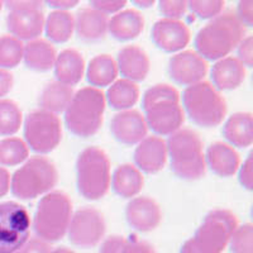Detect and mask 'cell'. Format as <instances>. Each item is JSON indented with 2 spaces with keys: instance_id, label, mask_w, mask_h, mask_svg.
I'll return each mask as SVG.
<instances>
[{
  "instance_id": "cell-1",
  "label": "cell",
  "mask_w": 253,
  "mask_h": 253,
  "mask_svg": "<svg viewBox=\"0 0 253 253\" xmlns=\"http://www.w3.org/2000/svg\"><path fill=\"white\" fill-rule=\"evenodd\" d=\"M246 27L232 12L220 13L198 32L196 53L204 60H221L245 38Z\"/></svg>"
},
{
  "instance_id": "cell-2",
  "label": "cell",
  "mask_w": 253,
  "mask_h": 253,
  "mask_svg": "<svg viewBox=\"0 0 253 253\" xmlns=\"http://www.w3.org/2000/svg\"><path fill=\"white\" fill-rule=\"evenodd\" d=\"M147 126L157 135H171L185 121L184 110L180 105V94L175 87L158 84L150 87L142 100Z\"/></svg>"
},
{
  "instance_id": "cell-3",
  "label": "cell",
  "mask_w": 253,
  "mask_h": 253,
  "mask_svg": "<svg viewBox=\"0 0 253 253\" xmlns=\"http://www.w3.org/2000/svg\"><path fill=\"white\" fill-rule=\"evenodd\" d=\"M105 95L96 87H83L74 94L65 110L67 129L80 138H89L98 133L103 124Z\"/></svg>"
},
{
  "instance_id": "cell-4",
  "label": "cell",
  "mask_w": 253,
  "mask_h": 253,
  "mask_svg": "<svg viewBox=\"0 0 253 253\" xmlns=\"http://www.w3.org/2000/svg\"><path fill=\"white\" fill-rule=\"evenodd\" d=\"M166 147L171 170L177 177L194 181L205 175L207 164L203 142L198 133L191 129H178L169 137Z\"/></svg>"
},
{
  "instance_id": "cell-5",
  "label": "cell",
  "mask_w": 253,
  "mask_h": 253,
  "mask_svg": "<svg viewBox=\"0 0 253 253\" xmlns=\"http://www.w3.org/2000/svg\"><path fill=\"white\" fill-rule=\"evenodd\" d=\"M72 216L71 200L61 191H51L41 199L33 218L37 238L46 243L65 237Z\"/></svg>"
},
{
  "instance_id": "cell-6",
  "label": "cell",
  "mask_w": 253,
  "mask_h": 253,
  "mask_svg": "<svg viewBox=\"0 0 253 253\" xmlns=\"http://www.w3.org/2000/svg\"><path fill=\"white\" fill-rule=\"evenodd\" d=\"M182 105L190 119L204 128L219 126L227 114L224 98L208 81L187 86L182 94Z\"/></svg>"
},
{
  "instance_id": "cell-7",
  "label": "cell",
  "mask_w": 253,
  "mask_h": 253,
  "mask_svg": "<svg viewBox=\"0 0 253 253\" xmlns=\"http://www.w3.org/2000/svg\"><path fill=\"white\" fill-rule=\"evenodd\" d=\"M79 193L87 200H99L110 186V161L99 147H87L76 161Z\"/></svg>"
},
{
  "instance_id": "cell-8",
  "label": "cell",
  "mask_w": 253,
  "mask_h": 253,
  "mask_svg": "<svg viewBox=\"0 0 253 253\" xmlns=\"http://www.w3.org/2000/svg\"><path fill=\"white\" fill-rule=\"evenodd\" d=\"M58 181V172L48 158L36 156L18 169L10 177L13 195L22 200H31L48 194Z\"/></svg>"
},
{
  "instance_id": "cell-9",
  "label": "cell",
  "mask_w": 253,
  "mask_h": 253,
  "mask_svg": "<svg viewBox=\"0 0 253 253\" xmlns=\"http://www.w3.org/2000/svg\"><path fill=\"white\" fill-rule=\"evenodd\" d=\"M237 227L238 220L232 211L225 209L213 210L205 216L191 241L200 253H221Z\"/></svg>"
},
{
  "instance_id": "cell-10",
  "label": "cell",
  "mask_w": 253,
  "mask_h": 253,
  "mask_svg": "<svg viewBox=\"0 0 253 253\" xmlns=\"http://www.w3.org/2000/svg\"><path fill=\"white\" fill-rule=\"evenodd\" d=\"M24 138L32 151L41 155L52 152L62 139L60 118L42 109L29 113L24 122Z\"/></svg>"
},
{
  "instance_id": "cell-11",
  "label": "cell",
  "mask_w": 253,
  "mask_h": 253,
  "mask_svg": "<svg viewBox=\"0 0 253 253\" xmlns=\"http://www.w3.org/2000/svg\"><path fill=\"white\" fill-rule=\"evenodd\" d=\"M32 221L24 207L0 203V253H14L29 241Z\"/></svg>"
},
{
  "instance_id": "cell-12",
  "label": "cell",
  "mask_w": 253,
  "mask_h": 253,
  "mask_svg": "<svg viewBox=\"0 0 253 253\" xmlns=\"http://www.w3.org/2000/svg\"><path fill=\"white\" fill-rule=\"evenodd\" d=\"M105 220L103 214L94 208L79 209L70 220L67 236L74 246L92 248L99 245L105 234Z\"/></svg>"
},
{
  "instance_id": "cell-13",
  "label": "cell",
  "mask_w": 253,
  "mask_h": 253,
  "mask_svg": "<svg viewBox=\"0 0 253 253\" xmlns=\"http://www.w3.org/2000/svg\"><path fill=\"white\" fill-rule=\"evenodd\" d=\"M208 63L194 51H184L172 56L169 61V74L178 85L191 86L204 80Z\"/></svg>"
},
{
  "instance_id": "cell-14",
  "label": "cell",
  "mask_w": 253,
  "mask_h": 253,
  "mask_svg": "<svg viewBox=\"0 0 253 253\" xmlns=\"http://www.w3.org/2000/svg\"><path fill=\"white\" fill-rule=\"evenodd\" d=\"M146 119L138 110H123L113 117L110 122V132L119 143L126 146L138 144L147 137Z\"/></svg>"
},
{
  "instance_id": "cell-15",
  "label": "cell",
  "mask_w": 253,
  "mask_h": 253,
  "mask_svg": "<svg viewBox=\"0 0 253 253\" xmlns=\"http://www.w3.org/2000/svg\"><path fill=\"white\" fill-rule=\"evenodd\" d=\"M152 41L160 49L169 53L181 51L189 44L190 31L181 20L160 19L152 27Z\"/></svg>"
},
{
  "instance_id": "cell-16",
  "label": "cell",
  "mask_w": 253,
  "mask_h": 253,
  "mask_svg": "<svg viewBox=\"0 0 253 253\" xmlns=\"http://www.w3.org/2000/svg\"><path fill=\"white\" fill-rule=\"evenodd\" d=\"M126 218L133 229L146 233L156 229L161 223L162 213L160 205L148 196H139L126 205Z\"/></svg>"
},
{
  "instance_id": "cell-17",
  "label": "cell",
  "mask_w": 253,
  "mask_h": 253,
  "mask_svg": "<svg viewBox=\"0 0 253 253\" xmlns=\"http://www.w3.org/2000/svg\"><path fill=\"white\" fill-rule=\"evenodd\" d=\"M44 15L42 9H19L9 12L6 27L13 37L18 40L33 41L42 35L44 28Z\"/></svg>"
},
{
  "instance_id": "cell-18",
  "label": "cell",
  "mask_w": 253,
  "mask_h": 253,
  "mask_svg": "<svg viewBox=\"0 0 253 253\" xmlns=\"http://www.w3.org/2000/svg\"><path fill=\"white\" fill-rule=\"evenodd\" d=\"M167 161L166 142L157 135L146 137L134 151V164L139 171L156 173L161 171Z\"/></svg>"
},
{
  "instance_id": "cell-19",
  "label": "cell",
  "mask_w": 253,
  "mask_h": 253,
  "mask_svg": "<svg viewBox=\"0 0 253 253\" xmlns=\"http://www.w3.org/2000/svg\"><path fill=\"white\" fill-rule=\"evenodd\" d=\"M117 66L126 80L143 81L150 72V58L138 46H126L118 53Z\"/></svg>"
},
{
  "instance_id": "cell-20",
  "label": "cell",
  "mask_w": 253,
  "mask_h": 253,
  "mask_svg": "<svg viewBox=\"0 0 253 253\" xmlns=\"http://www.w3.org/2000/svg\"><path fill=\"white\" fill-rule=\"evenodd\" d=\"M108 15L94 8H84L75 18V31L84 42H98L108 33Z\"/></svg>"
},
{
  "instance_id": "cell-21",
  "label": "cell",
  "mask_w": 253,
  "mask_h": 253,
  "mask_svg": "<svg viewBox=\"0 0 253 253\" xmlns=\"http://www.w3.org/2000/svg\"><path fill=\"white\" fill-rule=\"evenodd\" d=\"M246 67L237 57H224L216 61L211 69V80L216 90H234L243 84Z\"/></svg>"
},
{
  "instance_id": "cell-22",
  "label": "cell",
  "mask_w": 253,
  "mask_h": 253,
  "mask_svg": "<svg viewBox=\"0 0 253 253\" xmlns=\"http://www.w3.org/2000/svg\"><path fill=\"white\" fill-rule=\"evenodd\" d=\"M205 164L215 175L230 177L239 169V155L229 144L216 142L208 148Z\"/></svg>"
},
{
  "instance_id": "cell-23",
  "label": "cell",
  "mask_w": 253,
  "mask_h": 253,
  "mask_svg": "<svg viewBox=\"0 0 253 253\" xmlns=\"http://www.w3.org/2000/svg\"><path fill=\"white\" fill-rule=\"evenodd\" d=\"M55 75L58 83L74 86L81 81L85 72V61L76 49H63L55 62Z\"/></svg>"
},
{
  "instance_id": "cell-24",
  "label": "cell",
  "mask_w": 253,
  "mask_h": 253,
  "mask_svg": "<svg viewBox=\"0 0 253 253\" xmlns=\"http://www.w3.org/2000/svg\"><path fill=\"white\" fill-rule=\"evenodd\" d=\"M143 28V17L134 9H126L117 13L108 23V32L118 41L134 40L141 35Z\"/></svg>"
},
{
  "instance_id": "cell-25",
  "label": "cell",
  "mask_w": 253,
  "mask_h": 253,
  "mask_svg": "<svg viewBox=\"0 0 253 253\" xmlns=\"http://www.w3.org/2000/svg\"><path fill=\"white\" fill-rule=\"evenodd\" d=\"M56 57H57V53H56L55 47L44 40L37 38V40L29 41L24 46L23 60L27 67L33 71H49L55 66Z\"/></svg>"
},
{
  "instance_id": "cell-26",
  "label": "cell",
  "mask_w": 253,
  "mask_h": 253,
  "mask_svg": "<svg viewBox=\"0 0 253 253\" xmlns=\"http://www.w3.org/2000/svg\"><path fill=\"white\" fill-rule=\"evenodd\" d=\"M223 135L232 146L246 148L253 143V119L251 113H236L223 126Z\"/></svg>"
},
{
  "instance_id": "cell-27",
  "label": "cell",
  "mask_w": 253,
  "mask_h": 253,
  "mask_svg": "<svg viewBox=\"0 0 253 253\" xmlns=\"http://www.w3.org/2000/svg\"><path fill=\"white\" fill-rule=\"evenodd\" d=\"M112 187L114 193L121 198L129 199L139 194L143 187V176L135 166L129 164L121 165L113 173Z\"/></svg>"
},
{
  "instance_id": "cell-28",
  "label": "cell",
  "mask_w": 253,
  "mask_h": 253,
  "mask_svg": "<svg viewBox=\"0 0 253 253\" xmlns=\"http://www.w3.org/2000/svg\"><path fill=\"white\" fill-rule=\"evenodd\" d=\"M74 94L75 92L71 86H67L58 81H52L47 84L43 90L41 91L38 103L42 110L57 115L58 113L66 110L74 98Z\"/></svg>"
},
{
  "instance_id": "cell-29",
  "label": "cell",
  "mask_w": 253,
  "mask_h": 253,
  "mask_svg": "<svg viewBox=\"0 0 253 253\" xmlns=\"http://www.w3.org/2000/svg\"><path fill=\"white\" fill-rule=\"evenodd\" d=\"M44 29L48 40L55 43H65L74 35L75 17L66 10H53L44 20Z\"/></svg>"
},
{
  "instance_id": "cell-30",
  "label": "cell",
  "mask_w": 253,
  "mask_h": 253,
  "mask_svg": "<svg viewBox=\"0 0 253 253\" xmlns=\"http://www.w3.org/2000/svg\"><path fill=\"white\" fill-rule=\"evenodd\" d=\"M118 75V66L109 55L95 56L89 62L86 76L92 87H104L114 83Z\"/></svg>"
},
{
  "instance_id": "cell-31",
  "label": "cell",
  "mask_w": 253,
  "mask_h": 253,
  "mask_svg": "<svg viewBox=\"0 0 253 253\" xmlns=\"http://www.w3.org/2000/svg\"><path fill=\"white\" fill-rule=\"evenodd\" d=\"M139 98V89L137 84L133 81L122 80L115 81L112 84V86L108 89L105 101H108L110 107L115 110H128L135 105Z\"/></svg>"
},
{
  "instance_id": "cell-32",
  "label": "cell",
  "mask_w": 253,
  "mask_h": 253,
  "mask_svg": "<svg viewBox=\"0 0 253 253\" xmlns=\"http://www.w3.org/2000/svg\"><path fill=\"white\" fill-rule=\"evenodd\" d=\"M29 150L24 141L17 137H9L0 141V165L18 166L28 158Z\"/></svg>"
},
{
  "instance_id": "cell-33",
  "label": "cell",
  "mask_w": 253,
  "mask_h": 253,
  "mask_svg": "<svg viewBox=\"0 0 253 253\" xmlns=\"http://www.w3.org/2000/svg\"><path fill=\"white\" fill-rule=\"evenodd\" d=\"M24 44L13 36L0 37V69H13L23 60Z\"/></svg>"
},
{
  "instance_id": "cell-34",
  "label": "cell",
  "mask_w": 253,
  "mask_h": 253,
  "mask_svg": "<svg viewBox=\"0 0 253 253\" xmlns=\"http://www.w3.org/2000/svg\"><path fill=\"white\" fill-rule=\"evenodd\" d=\"M22 112L13 100H0V135H13L22 126Z\"/></svg>"
},
{
  "instance_id": "cell-35",
  "label": "cell",
  "mask_w": 253,
  "mask_h": 253,
  "mask_svg": "<svg viewBox=\"0 0 253 253\" xmlns=\"http://www.w3.org/2000/svg\"><path fill=\"white\" fill-rule=\"evenodd\" d=\"M228 246L232 253H253V225L251 223L238 225Z\"/></svg>"
},
{
  "instance_id": "cell-36",
  "label": "cell",
  "mask_w": 253,
  "mask_h": 253,
  "mask_svg": "<svg viewBox=\"0 0 253 253\" xmlns=\"http://www.w3.org/2000/svg\"><path fill=\"white\" fill-rule=\"evenodd\" d=\"M187 6L193 14L200 19H213L218 17L223 9H224V1L221 0H193L187 1Z\"/></svg>"
},
{
  "instance_id": "cell-37",
  "label": "cell",
  "mask_w": 253,
  "mask_h": 253,
  "mask_svg": "<svg viewBox=\"0 0 253 253\" xmlns=\"http://www.w3.org/2000/svg\"><path fill=\"white\" fill-rule=\"evenodd\" d=\"M158 4L160 12L166 19L178 20L185 14L187 8V1L185 0H162Z\"/></svg>"
},
{
  "instance_id": "cell-38",
  "label": "cell",
  "mask_w": 253,
  "mask_h": 253,
  "mask_svg": "<svg viewBox=\"0 0 253 253\" xmlns=\"http://www.w3.org/2000/svg\"><path fill=\"white\" fill-rule=\"evenodd\" d=\"M126 1L124 0H117V1H112V0H108V1H104V0H92L90 1V5L91 8L96 9L98 12L103 13V14H113V13H119L122 9L126 6Z\"/></svg>"
},
{
  "instance_id": "cell-39",
  "label": "cell",
  "mask_w": 253,
  "mask_h": 253,
  "mask_svg": "<svg viewBox=\"0 0 253 253\" xmlns=\"http://www.w3.org/2000/svg\"><path fill=\"white\" fill-rule=\"evenodd\" d=\"M238 58L245 67L253 66V38L252 36L243 38L238 44Z\"/></svg>"
},
{
  "instance_id": "cell-40",
  "label": "cell",
  "mask_w": 253,
  "mask_h": 253,
  "mask_svg": "<svg viewBox=\"0 0 253 253\" xmlns=\"http://www.w3.org/2000/svg\"><path fill=\"white\" fill-rule=\"evenodd\" d=\"M253 153H250L248 157L246 158V161L239 169V182L245 189L248 191H252L253 189V162H252Z\"/></svg>"
},
{
  "instance_id": "cell-41",
  "label": "cell",
  "mask_w": 253,
  "mask_h": 253,
  "mask_svg": "<svg viewBox=\"0 0 253 253\" xmlns=\"http://www.w3.org/2000/svg\"><path fill=\"white\" fill-rule=\"evenodd\" d=\"M121 253H156L152 246L137 238L126 239Z\"/></svg>"
},
{
  "instance_id": "cell-42",
  "label": "cell",
  "mask_w": 253,
  "mask_h": 253,
  "mask_svg": "<svg viewBox=\"0 0 253 253\" xmlns=\"http://www.w3.org/2000/svg\"><path fill=\"white\" fill-rule=\"evenodd\" d=\"M237 18L245 27L253 26V1H239L236 13Z\"/></svg>"
},
{
  "instance_id": "cell-43",
  "label": "cell",
  "mask_w": 253,
  "mask_h": 253,
  "mask_svg": "<svg viewBox=\"0 0 253 253\" xmlns=\"http://www.w3.org/2000/svg\"><path fill=\"white\" fill-rule=\"evenodd\" d=\"M51 248H49L48 243L41 241L38 238L29 239L26 245L14 253H49Z\"/></svg>"
},
{
  "instance_id": "cell-44",
  "label": "cell",
  "mask_w": 253,
  "mask_h": 253,
  "mask_svg": "<svg viewBox=\"0 0 253 253\" xmlns=\"http://www.w3.org/2000/svg\"><path fill=\"white\" fill-rule=\"evenodd\" d=\"M126 243V238L122 236H110L101 243L100 253H121Z\"/></svg>"
},
{
  "instance_id": "cell-45",
  "label": "cell",
  "mask_w": 253,
  "mask_h": 253,
  "mask_svg": "<svg viewBox=\"0 0 253 253\" xmlns=\"http://www.w3.org/2000/svg\"><path fill=\"white\" fill-rule=\"evenodd\" d=\"M5 5L9 9V12L19 10V9H42L43 1H36V0H10V1H5Z\"/></svg>"
},
{
  "instance_id": "cell-46",
  "label": "cell",
  "mask_w": 253,
  "mask_h": 253,
  "mask_svg": "<svg viewBox=\"0 0 253 253\" xmlns=\"http://www.w3.org/2000/svg\"><path fill=\"white\" fill-rule=\"evenodd\" d=\"M13 75L6 70L0 69V98L8 94L13 87Z\"/></svg>"
},
{
  "instance_id": "cell-47",
  "label": "cell",
  "mask_w": 253,
  "mask_h": 253,
  "mask_svg": "<svg viewBox=\"0 0 253 253\" xmlns=\"http://www.w3.org/2000/svg\"><path fill=\"white\" fill-rule=\"evenodd\" d=\"M10 189V175L4 167H0V198L8 194Z\"/></svg>"
},
{
  "instance_id": "cell-48",
  "label": "cell",
  "mask_w": 253,
  "mask_h": 253,
  "mask_svg": "<svg viewBox=\"0 0 253 253\" xmlns=\"http://www.w3.org/2000/svg\"><path fill=\"white\" fill-rule=\"evenodd\" d=\"M47 4H48L51 8H55L56 10H66L67 9H71L74 8V6H76L79 4V1H76V0H66V1H60V0H51V1H47Z\"/></svg>"
},
{
  "instance_id": "cell-49",
  "label": "cell",
  "mask_w": 253,
  "mask_h": 253,
  "mask_svg": "<svg viewBox=\"0 0 253 253\" xmlns=\"http://www.w3.org/2000/svg\"><path fill=\"white\" fill-rule=\"evenodd\" d=\"M133 3L135 4V5L141 6V8H150V6L153 5V0H150V1H141V0H134Z\"/></svg>"
},
{
  "instance_id": "cell-50",
  "label": "cell",
  "mask_w": 253,
  "mask_h": 253,
  "mask_svg": "<svg viewBox=\"0 0 253 253\" xmlns=\"http://www.w3.org/2000/svg\"><path fill=\"white\" fill-rule=\"evenodd\" d=\"M49 253H75V252L69 250V248L66 247H58V248H55V250H51L49 251Z\"/></svg>"
},
{
  "instance_id": "cell-51",
  "label": "cell",
  "mask_w": 253,
  "mask_h": 253,
  "mask_svg": "<svg viewBox=\"0 0 253 253\" xmlns=\"http://www.w3.org/2000/svg\"><path fill=\"white\" fill-rule=\"evenodd\" d=\"M1 8H3V1H0V10H1Z\"/></svg>"
}]
</instances>
